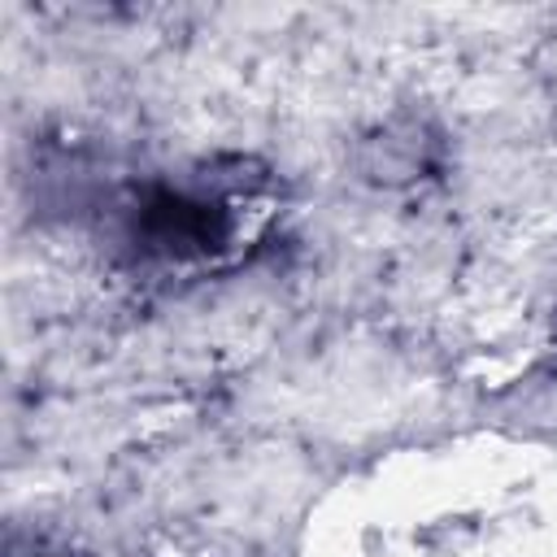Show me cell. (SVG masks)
<instances>
[{
    "label": "cell",
    "instance_id": "1",
    "mask_svg": "<svg viewBox=\"0 0 557 557\" xmlns=\"http://www.w3.org/2000/svg\"><path fill=\"white\" fill-rule=\"evenodd\" d=\"M231 235L226 209L187 191H157L144 209H139V239L157 252L170 257H200L222 248V239Z\"/></svg>",
    "mask_w": 557,
    "mask_h": 557
}]
</instances>
